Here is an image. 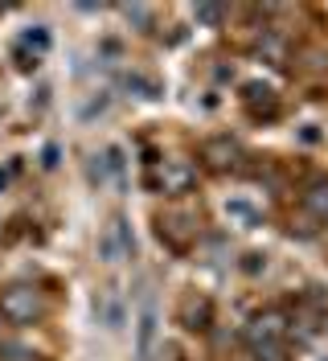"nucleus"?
<instances>
[{
    "instance_id": "obj_1",
    "label": "nucleus",
    "mask_w": 328,
    "mask_h": 361,
    "mask_svg": "<svg viewBox=\"0 0 328 361\" xmlns=\"http://www.w3.org/2000/svg\"><path fill=\"white\" fill-rule=\"evenodd\" d=\"M42 312H45L42 295L33 292V288H25V283H17V288H4V292H0V316H4L8 324H33Z\"/></svg>"
},
{
    "instance_id": "obj_2",
    "label": "nucleus",
    "mask_w": 328,
    "mask_h": 361,
    "mask_svg": "<svg viewBox=\"0 0 328 361\" xmlns=\"http://www.w3.org/2000/svg\"><path fill=\"white\" fill-rule=\"evenodd\" d=\"M131 226L123 214H115L107 226H103V238H99V259L103 263H119V259H128L131 255Z\"/></svg>"
},
{
    "instance_id": "obj_3",
    "label": "nucleus",
    "mask_w": 328,
    "mask_h": 361,
    "mask_svg": "<svg viewBox=\"0 0 328 361\" xmlns=\"http://www.w3.org/2000/svg\"><path fill=\"white\" fill-rule=\"evenodd\" d=\"M246 337H250V345L255 349H275V341L284 337V312H262L250 320V329H246Z\"/></svg>"
},
{
    "instance_id": "obj_4",
    "label": "nucleus",
    "mask_w": 328,
    "mask_h": 361,
    "mask_svg": "<svg viewBox=\"0 0 328 361\" xmlns=\"http://www.w3.org/2000/svg\"><path fill=\"white\" fill-rule=\"evenodd\" d=\"M156 304L152 300H144V308H140V341H135V353H140V361L152 357V341H156Z\"/></svg>"
},
{
    "instance_id": "obj_5",
    "label": "nucleus",
    "mask_w": 328,
    "mask_h": 361,
    "mask_svg": "<svg viewBox=\"0 0 328 361\" xmlns=\"http://www.w3.org/2000/svg\"><path fill=\"white\" fill-rule=\"evenodd\" d=\"M99 320L107 329H119L123 324V292L119 288H107V292L99 295Z\"/></svg>"
},
{
    "instance_id": "obj_6",
    "label": "nucleus",
    "mask_w": 328,
    "mask_h": 361,
    "mask_svg": "<svg viewBox=\"0 0 328 361\" xmlns=\"http://www.w3.org/2000/svg\"><path fill=\"white\" fill-rule=\"evenodd\" d=\"M304 209L316 222H328V185H316L312 193H304Z\"/></svg>"
},
{
    "instance_id": "obj_7",
    "label": "nucleus",
    "mask_w": 328,
    "mask_h": 361,
    "mask_svg": "<svg viewBox=\"0 0 328 361\" xmlns=\"http://www.w3.org/2000/svg\"><path fill=\"white\" fill-rule=\"evenodd\" d=\"M185 329H205L209 324V304L205 300H185Z\"/></svg>"
},
{
    "instance_id": "obj_8",
    "label": "nucleus",
    "mask_w": 328,
    "mask_h": 361,
    "mask_svg": "<svg viewBox=\"0 0 328 361\" xmlns=\"http://www.w3.org/2000/svg\"><path fill=\"white\" fill-rule=\"evenodd\" d=\"M189 180H193V169H189V164H169V173H164V193L185 189Z\"/></svg>"
},
{
    "instance_id": "obj_9",
    "label": "nucleus",
    "mask_w": 328,
    "mask_h": 361,
    "mask_svg": "<svg viewBox=\"0 0 328 361\" xmlns=\"http://www.w3.org/2000/svg\"><path fill=\"white\" fill-rule=\"evenodd\" d=\"M205 152L214 157V164H218V169H226V164H230V157H234V144H230V140H209V148H205Z\"/></svg>"
},
{
    "instance_id": "obj_10",
    "label": "nucleus",
    "mask_w": 328,
    "mask_h": 361,
    "mask_svg": "<svg viewBox=\"0 0 328 361\" xmlns=\"http://www.w3.org/2000/svg\"><path fill=\"white\" fill-rule=\"evenodd\" d=\"M221 13L218 8H197V21H218Z\"/></svg>"
}]
</instances>
